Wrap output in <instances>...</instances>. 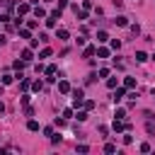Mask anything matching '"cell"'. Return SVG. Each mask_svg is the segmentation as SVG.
Segmentation results:
<instances>
[{
	"label": "cell",
	"mask_w": 155,
	"mask_h": 155,
	"mask_svg": "<svg viewBox=\"0 0 155 155\" xmlns=\"http://www.w3.org/2000/svg\"><path fill=\"white\" fill-rule=\"evenodd\" d=\"M49 56H51V49H44L41 53H39V58H49Z\"/></svg>",
	"instance_id": "44dd1931"
},
{
	"label": "cell",
	"mask_w": 155,
	"mask_h": 155,
	"mask_svg": "<svg viewBox=\"0 0 155 155\" xmlns=\"http://www.w3.org/2000/svg\"><path fill=\"white\" fill-rule=\"evenodd\" d=\"M100 78H109V68H102L100 70Z\"/></svg>",
	"instance_id": "cb8c5ba5"
},
{
	"label": "cell",
	"mask_w": 155,
	"mask_h": 155,
	"mask_svg": "<svg viewBox=\"0 0 155 155\" xmlns=\"http://www.w3.org/2000/svg\"><path fill=\"white\" fill-rule=\"evenodd\" d=\"M0 24H3V19H0Z\"/></svg>",
	"instance_id": "4316f807"
},
{
	"label": "cell",
	"mask_w": 155,
	"mask_h": 155,
	"mask_svg": "<svg viewBox=\"0 0 155 155\" xmlns=\"http://www.w3.org/2000/svg\"><path fill=\"white\" fill-rule=\"evenodd\" d=\"M116 85H119V80H116V78H109V80H107V87H111V90H114Z\"/></svg>",
	"instance_id": "4fadbf2b"
},
{
	"label": "cell",
	"mask_w": 155,
	"mask_h": 155,
	"mask_svg": "<svg viewBox=\"0 0 155 155\" xmlns=\"http://www.w3.org/2000/svg\"><path fill=\"white\" fill-rule=\"evenodd\" d=\"M111 100H114V104H119V102L124 100V87H119V90H116V92L111 94Z\"/></svg>",
	"instance_id": "7a4b0ae2"
},
{
	"label": "cell",
	"mask_w": 155,
	"mask_h": 155,
	"mask_svg": "<svg viewBox=\"0 0 155 155\" xmlns=\"http://www.w3.org/2000/svg\"><path fill=\"white\" fill-rule=\"evenodd\" d=\"M19 36H22V39H29V29H19Z\"/></svg>",
	"instance_id": "603a6c76"
},
{
	"label": "cell",
	"mask_w": 155,
	"mask_h": 155,
	"mask_svg": "<svg viewBox=\"0 0 155 155\" xmlns=\"http://www.w3.org/2000/svg\"><path fill=\"white\" fill-rule=\"evenodd\" d=\"M58 92H63V94H68V92H70V83L61 80V83H58Z\"/></svg>",
	"instance_id": "3957f363"
},
{
	"label": "cell",
	"mask_w": 155,
	"mask_h": 155,
	"mask_svg": "<svg viewBox=\"0 0 155 155\" xmlns=\"http://www.w3.org/2000/svg\"><path fill=\"white\" fill-rule=\"evenodd\" d=\"M87 119V111H78V121H85Z\"/></svg>",
	"instance_id": "7402d4cb"
},
{
	"label": "cell",
	"mask_w": 155,
	"mask_h": 155,
	"mask_svg": "<svg viewBox=\"0 0 155 155\" xmlns=\"http://www.w3.org/2000/svg\"><path fill=\"white\" fill-rule=\"evenodd\" d=\"M27 128H29V131H39V121H34V119H32V121L27 124Z\"/></svg>",
	"instance_id": "7c38bea8"
},
{
	"label": "cell",
	"mask_w": 155,
	"mask_h": 155,
	"mask_svg": "<svg viewBox=\"0 0 155 155\" xmlns=\"http://www.w3.org/2000/svg\"><path fill=\"white\" fill-rule=\"evenodd\" d=\"M56 36L61 39V41H66V39H68V29H58V32H56Z\"/></svg>",
	"instance_id": "9c48e42d"
},
{
	"label": "cell",
	"mask_w": 155,
	"mask_h": 155,
	"mask_svg": "<svg viewBox=\"0 0 155 155\" xmlns=\"http://www.w3.org/2000/svg\"><path fill=\"white\" fill-rule=\"evenodd\" d=\"M97 56H100V58H107V56H109V49H97Z\"/></svg>",
	"instance_id": "5bb4252c"
},
{
	"label": "cell",
	"mask_w": 155,
	"mask_h": 155,
	"mask_svg": "<svg viewBox=\"0 0 155 155\" xmlns=\"http://www.w3.org/2000/svg\"><path fill=\"white\" fill-rule=\"evenodd\" d=\"M70 92H73V104H75V107H80L83 100H85V92H83V90H70Z\"/></svg>",
	"instance_id": "6da1fadb"
},
{
	"label": "cell",
	"mask_w": 155,
	"mask_h": 155,
	"mask_svg": "<svg viewBox=\"0 0 155 155\" xmlns=\"http://www.w3.org/2000/svg\"><path fill=\"white\" fill-rule=\"evenodd\" d=\"M124 87H126V90L136 87V80H133V78H126V80H124Z\"/></svg>",
	"instance_id": "30bf717a"
},
{
	"label": "cell",
	"mask_w": 155,
	"mask_h": 155,
	"mask_svg": "<svg viewBox=\"0 0 155 155\" xmlns=\"http://www.w3.org/2000/svg\"><path fill=\"white\" fill-rule=\"evenodd\" d=\"M29 12V3H19L17 5V15H27Z\"/></svg>",
	"instance_id": "277c9868"
},
{
	"label": "cell",
	"mask_w": 155,
	"mask_h": 155,
	"mask_svg": "<svg viewBox=\"0 0 155 155\" xmlns=\"http://www.w3.org/2000/svg\"><path fill=\"white\" fill-rule=\"evenodd\" d=\"M114 22H116V24H119V27H128V17H124V15H119V17H116V19H114Z\"/></svg>",
	"instance_id": "5b68a950"
},
{
	"label": "cell",
	"mask_w": 155,
	"mask_h": 155,
	"mask_svg": "<svg viewBox=\"0 0 155 155\" xmlns=\"http://www.w3.org/2000/svg\"><path fill=\"white\" fill-rule=\"evenodd\" d=\"M32 58H34V53H32V49H24V51H22V61H27V63H29V61H32Z\"/></svg>",
	"instance_id": "8992f818"
},
{
	"label": "cell",
	"mask_w": 155,
	"mask_h": 155,
	"mask_svg": "<svg viewBox=\"0 0 155 155\" xmlns=\"http://www.w3.org/2000/svg\"><path fill=\"white\" fill-rule=\"evenodd\" d=\"M34 15H36V17H46V10H44V7H36Z\"/></svg>",
	"instance_id": "2e32d148"
},
{
	"label": "cell",
	"mask_w": 155,
	"mask_h": 155,
	"mask_svg": "<svg viewBox=\"0 0 155 155\" xmlns=\"http://www.w3.org/2000/svg\"><path fill=\"white\" fill-rule=\"evenodd\" d=\"M131 32H133V36H138L141 34V27L138 24H131Z\"/></svg>",
	"instance_id": "ac0fdd59"
},
{
	"label": "cell",
	"mask_w": 155,
	"mask_h": 155,
	"mask_svg": "<svg viewBox=\"0 0 155 155\" xmlns=\"http://www.w3.org/2000/svg\"><path fill=\"white\" fill-rule=\"evenodd\" d=\"M104 153H116V145H114V143H107V145H104Z\"/></svg>",
	"instance_id": "9a60e30c"
},
{
	"label": "cell",
	"mask_w": 155,
	"mask_h": 155,
	"mask_svg": "<svg viewBox=\"0 0 155 155\" xmlns=\"http://www.w3.org/2000/svg\"><path fill=\"white\" fill-rule=\"evenodd\" d=\"M85 109H87V111H90V109H94V102H92V100H87V102H85Z\"/></svg>",
	"instance_id": "d4e9b609"
},
{
	"label": "cell",
	"mask_w": 155,
	"mask_h": 155,
	"mask_svg": "<svg viewBox=\"0 0 155 155\" xmlns=\"http://www.w3.org/2000/svg\"><path fill=\"white\" fill-rule=\"evenodd\" d=\"M136 61H138V63H145V61H148V56H145L143 51H136Z\"/></svg>",
	"instance_id": "52a82bcc"
},
{
	"label": "cell",
	"mask_w": 155,
	"mask_h": 155,
	"mask_svg": "<svg viewBox=\"0 0 155 155\" xmlns=\"http://www.w3.org/2000/svg\"><path fill=\"white\" fill-rule=\"evenodd\" d=\"M32 87H34V92H39V90H41V87H44V83H41V80H36V83H34Z\"/></svg>",
	"instance_id": "ffe728a7"
},
{
	"label": "cell",
	"mask_w": 155,
	"mask_h": 155,
	"mask_svg": "<svg viewBox=\"0 0 155 155\" xmlns=\"http://www.w3.org/2000/svg\"><path fill=\"white\" fill-rule=\"evenodd\" d=\"M12 66H15V68H17V70H22V68H24V66H27V61H15V63H12Z\"/></svg>",
	"instance_id": "e0dca14e"
},
{
	"label": "cell",
	"mask_w": 155,
	"mask_h": 155,
	"mask_svg": "<svg viewBox=\"0 0 155 155\" xmlns=\"http://www.w3.org/2000/svg\"><path fill=\"white\" fill-rule=\"evenodd\" d=\"M12 80H15V78H12V75H3V85H10Z\"/></svg>",
	"instance_id": "d6986e66"
},
{
	"label": "cell",
	"mask_w": 155,
	"mask_h": 155,
	"mask_svg": "<svg viewBox=\"0 0 155 155\" xmlns=\"http://www.w3.org/2000/svg\"><path fill=\"white\" fill-rule=\"evenodd\" d=\"M94 53H97V46H87L83 56H85V58H90V56H94Z\"/></svg>",
	"instance_id": "ba28073f"
},
{
	"label": "cell",
	"mask_w": 155,
	"mask_h": 155,
	"mask_svg": "<svg viewBox=\"0 0 155 155\" xmlns=\"http://www.w3.org/2000/svg\"><path fill=\"white\" fill-rule=\"evenodd\" d=\"M3 111H5V104H3V102H0V114H3Z\"/></svg>",
	"instance_id": "484cf974"
},
{
	"label": "cell",
	"mask_w": 155,
	"mask_h": 155,
	"mask_svg": "<svg viewBox=\"0 0 155 155\" xmlns=\"http://www.w3.org/2000/svg\"><path fill=\"white\" fill-rule=\"evenodd\" d=\"M107 39H109L107 32H97V41H107Z\"/></svg>",
	"instance_id": "8fae6325"
}]
</instances>
